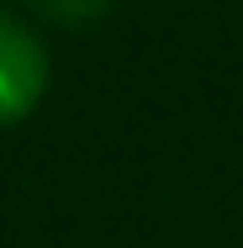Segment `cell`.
<instances>
[{
  "instance_id": "obj_1",
  "label": "cell",
  "mask_w": 243,
  "mask_h": 248,
  "mask_svg": "<svg viewBox=\"0 0 243 248\" xmlns=\"http://www.w3.org/2000/svg\"><path fill=\"white\" fill-rule=\"evenodd\" d=\"M43 85H48V53L37 32L0 11V122L27 116L43 100Z\"/></svg>"
},
{
  "instance_id": "obj_2",
  "label": "cell",
  "mask_w": 243,
  "mask_h": 248,
  "mask_svg": "<svg viewBox=\"0 0 243 248\" xmlns=\"http://www.w3.org/2000/svg\"><path fill=\"white\" fill-rule=\"evenodd\" d=\"M48 21H64V27H90V21H100L106 16V5L111 0H32Z\"/></svg>"
}]
</instances>
